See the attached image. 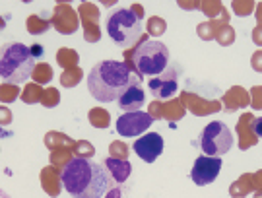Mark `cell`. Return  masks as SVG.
Returning <instances> with one entry per match:
<instances>
[{"mask_svg":"<svg viewBox=\"0 0 262 198\" xmlns=\"http://www.w3.org/2000/svg\"><path fill=\"white\" fill-rule=\"evenodd\" d=\"M31 51H33V55H35V58H37L39 55L43 53V51H41V47H39V45H35V47H31Z\"/></svg>","mask_w":262,"mask_h":198,"instance_id":"9a60e30c","label":"cell"},{"mask_svg":"<svg viewBox=\"0 0 262 198\" xmlns=\"http://www.w3.org/2000/svg\"><path fill=\"white\" fill-rule=\"evenodd\" d=\"M231 146H233V134L225 123L214 121L204 126V130L200 134V148L204 151V156L222 158L224 153L231 150Z\"/></svg>","mask_w":262,"mask_h":198,"instance_id":"8992f818","label":"cell"},{"mask_svg":"<svg viewBox=\"0 0 262 198\" xmlns=\"http://www.w3.org/2000/svg\"><path fill=\"white\" fill-rule=\"evenodd\" d=\"M60 181L72 198H101L115 185L107 167L88 158H72L60 171Z\"/></svg>","mask_w":262,"mask_h":198,"instance_id":"6da1fadb","label":"cell"},{"mask_svg":"<svg viewBox=\"0 0 262 198\" xmlns=\"http://www.w3.org/2000/svg\"><path fill=\"white\" fill-rule=\"evenodd\" d=\"M142 10L138 6L132 8H119L109 14V18L105 21L107 35L113 39L115 45L121 49H128L142 37Z\"/></svg>","mask_w":262,"mask_h":198,"instance_id":"277c9868","label":"cell"},{"mask_svg":"<svg viewBox=\"0 0 262 198\" xmlns=\"http://www.w3.org/2000/svg\"><path fill=\"white\" fill-rule=\"evenodd\" d=\"M154 123V117L144 111H134V113H122L117 119V132L122 138H134L142 136Z\"/></svg>","mask_w":262,"mask_h":198,"instance_id":"52a82bcc","label":"cell"},{"mask_svg":"<svg viewBox=\"0 0 262 198\" xmlns=\"http://www.w3.org/2000/svg\"><path fill=\"white\" fill-rule=\"evenodd\" d=\"M171 55L167 45L154 39H144L142 45L132 51V66L138 74L144 76H159L167 70Z\"/></svg>","mask_w":262,"mask_h":198,"instance_id":"5b68a950","label":"cell"},{"mask_svg":"<svg viewBox=\"0 0 262 198\" xmlns=\"http://www.w3.org/2000/svg\"><path fill=\"white\" fill-rule=\"evenodd\" d=\"M148 28H150L151 35H161V33L165 31V26H163V21H159V19H150Z\"/></svg>","mask_w":262,"mask_h":198,"instance_id":"4fadbf2b","label":"cell"},{"mask_svg":"<svg viewBox=\"0 0 262 198\" xmlns=\"http://www.w3.org/2000/svg\"><path fill=\"white\" fill-rule=\"evenodd\" d=\"M253 132L256 138H262V117H258V119H253Z\"/></svg>","mask_w":262,"mask_h":198,"instance_id":"5bb4252c","label":"cell"},{"mask_svg":"<svg viewBox=\"0 0 262 198\" xmlns=\"http://www.w3.org/2000/svg\"><path fill=\"white\" fill-rule=\"evenodd\" d=\"M142 76L130 72L128 64L119 60H101L90 70L88 74V90L95 101L111 103L119 101L130 85L140 84Z\"/></svg>","mask_w":262,"mask_h":198,"instance_id":"7a4b0ae2","label":"cell"},{"mask_svg":"<svg viewBox=\"0 0 262 198\" xmlns=\"http://www.w3.org/2000/svg\"><path fill=\"white\" fill-rule=\"evenodd\" d=\"M163 146H165V144H163L161 134H158V132H148V134H144V136H140L138 140L134 142V146H132V148H134L136 156H138L142 161H146V163H154V161L161 156Z\"/></svg>","mask_w":262,"mask_h":198,"instance_id":"9c48e42d","label":"cell"},{"mask_svg":"<svg viewBox=\"0 0 262 198\" xmlns=\"http://www.w3.org/2000/svg\"><path fill=\"white\" fill-rule=\"evenodd\" d=\"M222 169V158H212V156H200L196 158L192 171H190V179L194 181V185L204 187L214 183L215 177L220 175Z\"/></svg>","mask_w":262,"mask_h":198,"instance_id":"ba28073f","label":"cell"},{"mask_svg":"<svg viewBox=\"0 0 262 198\" xmlns=\"http://www.w3.org/2000/svg\"><path fill=\"white\" fill-rule=\"evenodd\" d=\"M148 87L156 99H171L179 92L177 70H165L163 74L151 78Z\"/></svg>","mask_w":262,"mask_h":198,"instance_id":"30bf717a","label":"cell"},{"mask_svg":"<svg viewBox=\"0 0 262 198\" xmlns=\"http://www.w3.org/2000/svg\"><path fill=\"white\" fill-rule=\"evenodd\" d=\"M107 171L111 173L115 185H122L124 181L130 177L132 165L128 163V160H117V158H107L103 163Z\"/></svg>","mask_w":262,"mask_h":198,"instance_id":"7c38bea8","label":"cell"},{"mask_svg":"<svg viewBox=\"0 0 262 198\" xmlns=\"http://www.w3.org/2000/svg\"><path fill=\"white\" fill-rule=\"evenodd\" d=\"M35 55L24 43H6L0 57V78L4 84H24L35 72Z\"/></svg>","mask_w":262,"mask_h":198,"instance_id":"3957f363","label":"cell"},{"mask_svg":"<svg viewBox=\"0 0 262 198\" xmlns=\"http://www.w3.org/2000/svg\"><path fill=\"white\" fill-rule=\"evenodd\" d=\"M146 103V92L140 87V84L130 85L124 94L119 97V109L122 113H134V111H142V107Z\"/></svg>","mask_w":262,"mask_h":198,"instance_id":"8fae6325","label":"cell"}]
</instances>
